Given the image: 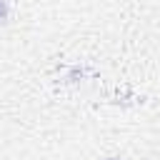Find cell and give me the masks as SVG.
Listing matches in <instances>:
<instances>
[{
    "mask_svg": "<svg viewBox=\"0 0 160 160\" xmlns=\"http://www.w3.org/2000/svg\"><path fill=\"white\" fill-rule=\"evenodd\" d=\"M5 18H8V2H5V0H0V22H2Z\"/></svg>",
    "mask_w": 160,
    "mask_h": 160,
    "instance_id": "obj_1",
    "label": "cell"
},
{
    "mask_svg": "<svg viewBox=\"0 0 160 160\" xmlns=\"http://www.w3.org/2000/svg\"><path fill=\"white\" fill-rule=\"evenodd\" d=\"M110 160H120V158H110Z\"/></svg>",
    "mask_w": 160,
    "mask_h": 160,
    "instance_id": "obj_2",
    "label": "cell"
}]
</instances>
